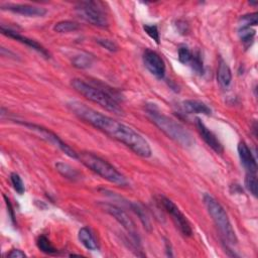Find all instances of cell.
Returning a JSON list of instances; mask_svg holds the SVG:
<instances>
[{"label":"cell","mask_w":258,"mask_h":258,"mask_svg":"<svg viewBox=\"0 0 258 258\" xmlns=\"http://www.w3.org/2000/svg\"><path fill=\"white\" fill-rule=\"evenodd\" d=\"M67 106L79 119L123 143L137 155L144 158L151 156L152 150L147 140L131 127L104 115L79 101H71Z\"/></svg>","instance_id":"obj_1"},{"label":"cell","mask_w":258,"mask_h":258,"mask_svg":"<svg viewBox=\"0 0 258 258\" xmlns=\"http://www.w3.org/2000/svg\"><path fill=\"white\" fill-rule=\"evenodd\" d=\"M146 112L153 124L167 137L183 147H190L195 140L190 133L177 121L161 113L155 104H147Z\"/></svg>","instance_id":"obj_2"},{"label":"cell","mask_w":258,"mask_h":258,"mask_svg":"<svg viewBox=\"0 0 258 258\" xmlns=\"http://www.w3.org/2000/svg\"><path fill=\"white\" fill-rule=\"evenodd\" d=\"M72 87L86 99L98 104L107 111H110L117 115L123 114V109L117 102L114 95L107 90H103L94 84L87 83L81 79H74L71 83Z\"/></svg>","instance_id":"obj_3"},{"label":"cell","mask_w":258,"mask_h":258,"mask_svg":"<svg viewBox=\"0 0 258 258\" xmlns=\"http://www.w3.org/2000/svg\"><path fill=\"white\" fill-rule=\"evenodd\" d=\"M78 160L101 177L118 186H127L129 184L127 178L111 163L92 152H78Z\"/></svg>","instance_id":"obj_4"},{"label":"cell","mask_w":258,"mask_h":258,"mask_svg":"<svg viewBox=\"0 0 258 258\" xmlns=\"http://www.w3.org/2000/svg\"><path fill=\"white\" fill-rule=\"evenodd\" d=\"M203 201L205 204V207L213 219L215 225L217 226L218 230L220 231L224 241H227V243L234 245L237 243V236L236 233L232 227V224L229 220V217L225 211V209L222 207V205L211 195L205 194L203 197Z\"/></svg>","instance_id":"obj_5"},{"label":"cell","mask_w":258,"mask_h":258,"mask_svg":"<svg viewBox=\"0 0 258 258\" xmlns=\"http://www.w3.org/2000/svg\"><path fill=\"white\" fill-rule=\"evenodd\" d=\"M76 12L82 19H84L85 21L89 22L94 26L105 28V27H108L109 25L108 19L104 14L103 10L99 7L98 2H94V1L81 2L76 6Z\"/></svg>","instance_id":"obj_6"},{"label":"cell","mask_w":258,"mask_h":258,"mask_svg":"<svg viewBox=\"0 0 258 258\" xmlns=\"http://www.w3.org/2000/svg\"><path fill=\"white\" fill-rule=\"evenodd\" d=\"M100 206L102 207V209L105 212H107L109 215H111L127 231L129 237H130V240L132 241L134 246L138 248L140 245V239H139L135 224L132 221V219L128 216V214L121 208H119L115 205H112V204L101 203Z\"/></svg>","instance_id":"obj_7"},{"label":"cell","mask_w":258,"mask_h":258,"mask_svg":"<svg viewBox=\"0 0 258 258\" xmlns=\"http://www.w3.org/2000/svg\"><path fill=\"white\" fill-rule=\"evenodd\" d=\"M159 204L164 209V211L171 217L179 232L185 237H190L192 235L191 226L183 213L178 209V207L171 200L163 196L159 197Z\"/></svg>","instance_id":"obj_8"},{"label":"cell","mask_w":258,"mask_h":258,"mask_svg":"<svg viewBox=\"0 0 258 258\" xmlns=\"http://www.w3.org/2000/svg\"><path fill=\"white\" fill-rule=\"evenodd\" d=\"M15 122H17V123H19V124H21L23 126H26V127L30 128L31 130L37 132L43 139H45L49 143L53 144L54 146L58 147L69 157L74 158V159H78V152H76L72 147H70L67 143H64L56 134H54L53 132H51L47 128H44V127H42L40 125H36V124H32V123H27V122H21V121H15Z\"/></svg>","instance_id":"obj_9"},{"label":"cell","mask_w":258,"mask_h":258,"mask_svg":"<svg viewBox=\"0 0 258 258\" xmlns=\"http://www.w3.org/2000/svg\"><path fill=\"white\" fill-rule=\"evenodd\" d=\"M143 63L148 72L156 79H163L165 76V63L161 56L152 49H145L143 52Z\"/></svg>","instance_id":"obj_10"},{"label":"cell","mask_w":258,"mask_h":258,"mask_svg":"<svg viewBox=\"0 0 258 258\" xmlns=\"http://www.w3.org/2000/svg\"><path fill=\"white\" fill-rule=\"evenodd\" d=\"M3 10H8L10 12L20 14L26 17H42L46 14V9L39 6L29 5V4H6L2 5Z\"/></svg>","instance_id":"obj_11"},{"label":"cell","mask_w":258,"mask_h":258,"mask_svg":"<svg viewBox=\"0 0 258 258\" xmlns=\"http://www.w3.org/2000/svg\"><path fill=\"white\" fill-rule=\"evenodd\" d=\"M1 32L4 35H6V36H8L10 38H13V39H15V40H17V41L27 45L28 47L36 50L37 52L42 54L44 57H46V58L49 57V52L40 43H38L37 41H35V40L31 39V38H28L26 36H23V35L19 34L18 32H16L15 30H12V29H10L8 27H5L3 25L1 26Z\"/></svg>","instance_id":"obj_12"},{"label":"cell","mask_w":258,"mask_h":258,"mask_svg":"<svg viewBox=\"0 0 258 258\" xmlns=\"http://www.w3.org/2000/svg\"><path fill=\"white\" fill-rule=\"evenodd\" d=\"M196 125L200 135L208 144V146H210L216 153L222 154L224 151V147L218 137L205 125V123L200 118H196Z\"/></svg>","instance_id":"obj_13"},{"label":"cell","mask_w":258,"mask_h":258,"mask_svg":"<svg viewBox=\"0 0 258 258\" xmlns=\"http://www.w3.org/2000/svg\"><path fill=\"white\" fill-rule=\"evenodd\" d=\"M237 149H238L240 161H241L242 165L244 166V168L249 173H255L257 170V163H256V159L253 156L248 145L244 141H240L238 143Z\"/></svg>","instance_id":"obj_14"},{"label":"cell","mask_w":258,"mask_h":258,"mask_svg":"<svg viewBox=\"0 0 258 258\" xmlns=\"http://www.w3.org/2000/svg\"><path fill=\"white\" fill-rule=\"evenodd\" d=\"M182 108L187 114H202L211 115L212 110L210 107L200 100H184L182 102Z\"/></svg>","instance_id":"obj_15"},{"label":"cell","mask_w":258,"mask_h":258,"mask_svg":"<svg viewBox=\"0 0 258 258\" xmlns=\"http://www.w3.org/2000/svg\"><path fill=\"white\" fill-rule=\"evenodd\" d=\"M78 238H79V241L81 242V244L86 249H88L90 251H96L99 249L98 242L90 228H88V227L81 228L78 233Z\"/></svg>","instance_id":"obj_16"},{"label":"cell","mask_w":258,"mask_h":258,"mask_svg":"<svg viewBox=\"0 0 258 258\" xmlns=\"http://www.w3.org/2000/svg\"><path fill=\"white\" fill-rule=\"evenodd\" d=\"M217 81L223 88H228L232 82V72L226 61L222 58H220L218 64Z\"/></svg>","instance_id":"obj_17"},{"label":"cell","mask_w":258,"mask_h":258,"mask_svg":"<svg viewBox=\"0 0 258 258\" xmlns=\"http://www.w3.org/2000/svg\"><path fill=\"white\" fill-rule=\"evenodd\" d=\"M55 168L59 174H61L67 179H70L72 181L78 180L80 178V173L78 170H76L74 167H72L70 164L58 161L55 163Z\"/></svg>","instance_id":"obj_18"},{"label":"cell","mask_w":258,"mask_h":258,"mask_svg":"<svg viewBox=\"0 0 258 258\" xmlns=\"http://www.w3.org/2000/svg\"><path fill=\"white\" fill-rule=\"evenodd\" d=\"M80 29V24L73 20H62L54 24L53 30L57 33H69Z\"/></svg>","instance_id":"obj_19"},{"label":"cell","mask_w":258,"mask_h":258,"mask_svg":"<svg viewBox=\"0 0 258 258\" xmlns=\"http://www.w3.org/2000/svg\"><path fill=\"white\" fill-rule=\"evenodd\" d=\"M94 60V57L90 53L83 52L81 54H78L73 57L72 59V64L77 68V69H88L92 66Z\"/></svg>","instance_id":"obj_20"},{"label":"cell","mask_w":258,"mask_h":258,"mask_svg":"<svg viewBox=\"0 0 258 258\" xmlns=\"http://www.w3.org/2000/svg\"><path fill=\"white\" fill-rule=\"evenodd\" d=\"M36 245H37V248L45 253V254H49V255H52V254H55L57 253V249L51 244V242L48 240L47 237H45L44 235H40L37 240H36Z\"/></svg>","instance_id":"obj_21"},{"label":"cell","mask_w":258,"mask_h":258,"mask_svg":"<svg viewBox=\"0 0 258 258\" xmlns=\"http://www.w3.org/2000/svg\"><path fill=\"white\" fill-rule=\"evenodd\" d=\"M131 209L134 211V213L139 217V220L141 221V223L143 224L144 228L147 231H151V224L150 221L148 219V216L146 215L145 211L143 210V208L138 205V204H131Z\"/></svg>","instance_id":"obj_22"},{"label":"cell","mask_w":258,"mask_h":258,"mask_svg":"<svg viewBox=\"0 0 258 258\" xmlns=\"http://www.w3.org/2000/svg\"><path fill=\"white\" fill-rule=\"evenodd\" d=\"M238 35L244 44L249 45L250 42L253 41V38L255 36V30L249 26H240L238 30Z\"/></svg>","instance_id":"obj_23"},{"label":"cell","mask_w":258,"mask_h":258,"mask_svg":"<svg viewBox=\"0 0 258 258\" xmlns=\"http://www.w3.org/2000/svg\"><path fill=\"white\" fill-rule=\"evenodd\" d=\"M245 186L250 191V194H252L254 197H257L258 183H257V178L255 173L247 172L245 176Z\"/></svg>","instance_id":"obj_24"},{"label":"cell","mask_w":258,"mask_h":258,"mask_svg":"<svg viewBox=\"0 0 258 258\" xmlns=\"http://www.w3.org/2000/svg\"><path fill=\"white\" fill-rule=\"evenodd\" d=\"M190 67L191 69L198 74V75H203L204 74V64H203V59L201 56L200 51L194 52L192 57L190 60Z\"/></svg>","instance_id":"obj_25"},{"label":"cell","mask_w":258,"mask_h":258,"mask_svg":"<svg viewBox=\"0 0 258 258\" xmlns=\"http://www.w3.org/2000/svg\"><path fill=\"white\" fill-rule=\"evenodd\" d=\"M239 24L240 26H256L257 25V13H250L242 15L239 18Z\"/></svg>","instance_id":"obj_26"},{"label":"cell","mask_w":258,"mask_h":258,"mask_svg":"<svg viewBox=\"0 0 258 258\" xmlns=\"http://www.w3.org/2000/svg\"><path fill=\"white\" fill-rule=\"evenodd\" d=\"M10 181L14 187V189L19 194L22 195L25 191V187H24V183L21 179V177L19 176L18 173L16 172H12L10 174Z\"/></svg>","instance_id":"obj_27"},{"label":"cell","mask_w":258,"mask_h":258,"mask_svg":"<svg viewBox=\"0 0 258 258\" xmlns=\"http://www.w3.org/2000/svg\"><path fill=\"white\" fill-rule=\"evenodd\" d=\"M143 29L150 38H152L157 44H159L160 35H159V31H158V28H157L156 25H154V24H145L143 26Z\"/></svg>","instance_id":"obj_28"},{"label":"cell","mask_w":258,"mask_h":258,"mask_svg":"<svg viewBox=\"0 0 258 258\" xmlns=\"http://www.w3.org/2000/svg\"><path fill=\"white\" fill-rule=\"evenodd\" d=\"M191 57H192V52L189 50L188 47L180 46L178 48V60L181 63H183V64L189 63L191 60Z\"/></svg>","instance_id":"obj_29"},{"label":"cell","mask_w":258,"mask_h":258,"mask_svg":"<svg viewBox=\"0 0 258 258\" xmlns=\"http://www.w3.org/2000/svg\"><path fill=\"white\" fill-rule=\"evenodd\" d=\"M97 42L107 50L111 52H115L118 50V45L115 41L108 39V38H97Z\"/></svg>","instance_id":"obj_30"},{"label":"cell","mask_w":258,"mask_h":258,"mask_svg":"<svg viewBox=\"0 0 258 258\" xmlns=\"http://www.w3.org/2000/svg\"><path fill=\"white\" fill-rule=\"evenodd\" d=\"M4 200H5V204H6V207H7V212H8V216L10 217V220L12 221V223L14 224L15 223V215H14V210H13V207L9 201V199L4 195L3 196Z\"/></svg>","instance_id":"obj_31"},{"label":"cell","mask_w":258,"mask_h":258,"mask_svg":"<svg viewBox=\"0 0 258 258\" xmlns=\"http://www.w3.org/2000/svg\"><path fill=\"white\" fill-rule=\"evenodd\" d=\"M7 257H9V258H22V257H26V254L20 249H12L9 253H7Z\"/></svg>","instance_id":"obj_32"},{"label":"cell","mask_w":258,"mask_h":258,"mask_svg":"<svg viewBox=\"0 0 258 258\" xmlns=\"http://www.w3.org/2000/svg\"><path fill=\"white\" fill-rule=\"evenodd\" d=\"M165 248H166V255H167V256H172L170 243H169L167 240H165Z\"/></svg>","instance_id":"obj_33"}]
</instances>
